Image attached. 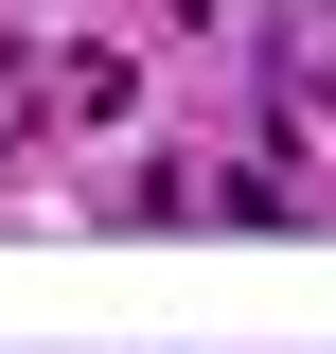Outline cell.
I'll list each match as a JSON object with an SVG mask.
<instances>
[{
	"instance_id": "cell-1",
	"label": "cell",
	"mask_w": 336,
	"mask_h": 354,
	"mask_svg": "<svg viewBox=\"0 0 336 354\" xmlns=\"http://www.w3.org/2000/svg\"><path fill=\"white\" fill-rule=\"evenodd\" d=\"M283 88H301V106H336V18H301V36H283Z\"/></svg>"
}]
</instances>
